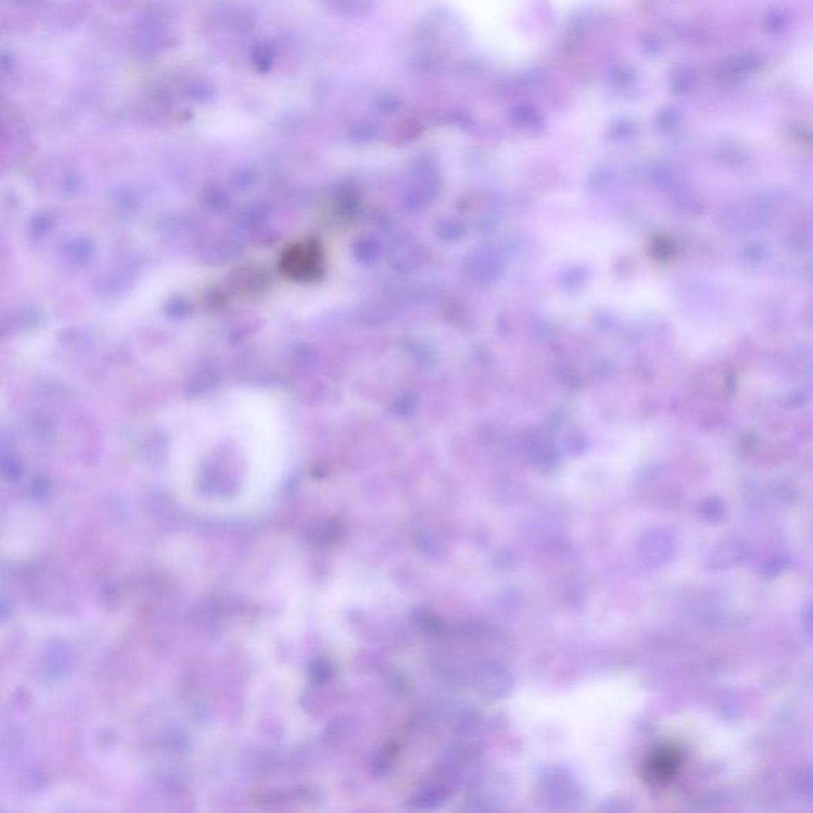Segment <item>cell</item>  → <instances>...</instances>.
Returning <instances> with one entry per match:
<instances>
[{
  "instance_id": "obj_5",
  "label": "cell",
  "mask_w": 813,
  "mask_h": 813,
  "mask_svg": "<svg viewBox=\"0 0 813 813\" xmlns=\"http://www.w3.org/2000/svg\"><path fill=\"white\" fill-rule=\"evenodd\" d=\"M375 105L378 108H383V110H386V108H391V110H395L400 105V100L397 97H394L393 94H383L380 99H377Z\"/></svg>"
},
{
  "instance_id": "obj_2",
  "label": "cell",
  "mask_w": 813,
  "mask_h": 813,
  "mask_svg": "<svg viewBox=\"0 0 813 813\" xmlns=\"http://www.w3.org/2000/svg\"><path fill=\"white\" fill-rule=\"evenodd\" d=\"M334 5L335 12H343L346 15H361L370 8L368 0H329Z\"/></svg>"
},
{
  "instance_id": "obj_4",
  "label": "cell",
  "mask_w": 813,
  "mask_h": 813,
  "mask_svg": "<svg viewBox=\"0 0 813 813\" xmlns=\"http://www.w3.org/2000/svg\"><path fill=\"white\" fill-rule=\"evenodd\" d=\"M254 61H256V66L261 69V70H267L272 66V53L267 46H258L256 51H254Z\"/></svg>"
},
{
  "instance_id": "obj_3",
  "label": "cell",
  "mask_w": 813,
  "mask_h": 813,
  "mask_svg": "<svg viewBox=\"0 0 813 813\" xmlns=\"http://www.w3.org/2000/svg\"><path fill=\"white\" fill-rule=\"evenodd\" d=\"M550 2L555 5L556 12L569 13L578 7H583V5L599 3V2H611V0H550Z\"/></svg>"
},
{
  "instance_id": "obj_1",
  "label": "cell",
  "mask_w": 813,
  "mask_h": 813,
  "mask_svg": "<svg viewBox=\"0 0 813 813\" xmlns=\"http://www.w3.org/2000/svg\"><path fill=\"white\" fill-rule=\"evenodd\" d=\"M654 761L658 764H652L653 777H656V778L672 777V775H674V772H675V766L679 764V756H675V753L661 751L659 755H656Z\"/></svg>"
}]
</instances>
